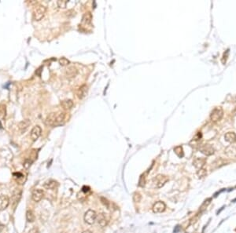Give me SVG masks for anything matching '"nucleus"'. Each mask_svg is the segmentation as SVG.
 Masks as SVG:
<instances>
[{
  "instance_id": "f257e3e1",
  "label": "nucleus",
  "mask_w": 236,
  "mask_h": 233,
  "mask_svg": "<svg viewBox=\"0 0 236 233\" xmlns=\"http://www.w3.org/2000/svg\"><path fill=\"white\" fill-rule=\"evenodd\" d=\"M223 116V111L221 107H216L212 111L210 114L211 121L213 123H217L220 121Z\"/></svg>"
},
{
  "instance_id": "f03ea898",
  "label": "nucleus",
  "mask_w": 236,
  "mask_h": 233,
  "mask_svg": "<svg viewBox=\"0 0 236 233\" xmlns=\"http://www.w3.org/2000/svg\"><path fill=\"white\" fill-rule=\"evenodd\" d=\"M47 9L43 5H38L35 8L34 11H33V18L35 20H42L43 17H44L46 13Z\"/></svg>"
},
{
  "instance_id": "7ed1b4c3",
  "label": "nucleus",
  "mask_w": 236,
  "mask_h": 233,
  "mask_svg": "<svg viewBox=\"0 0 236 233\" xmlns=\"http://www.w3.org/2000/svg\"><path fill=\"white\" fill-rule=\"evenodd\" d=\"M157 188H161L169 181V177L163 174H158L153 180Z\"/></svg>"
},
{
  "instance_id": "20e7f679",
  "label": "nucleus",
  "mask_w": 236,
  "mask_h": 233,
  "mask_svg": "<svg viewBox=\"0 0 236 233\" xmlns=\"http://www.w3.org/2000/svg\"><path fill=\"white\" fill-rule=\"evenodd\" d=\"M84 221L88 224H93L97 220V213L93 210H88L84 214Z\"/></svg>"
},
{
  "instance_id": "39448f33",
  "label": "nucleus",
  "mask_w": 236,
  "mask_h": 233,
  "mask_svg": "<svg viewBox=\"0 0 236 233\" xmlns=\"http://www.w3.org/2000/svg\"><path fill=\"white\" fill-rule=\"evenodd\" d=\"M199 150L202 154L207 155V156L213 155L215 152L213 147L211 145H209V144H205V145H202V146L199 148Z\"/></svg>"
},
{
  "instance_id": "423d86ee",
  "label": "nucleus",
  "mask_w": 236,
  "mask_h": 233,
  "mask_svg": "<svg viewBox=\"0 0 236 233\" xmlns=\"http://www.w3.org/2000/svg\"><path fill=\"white\" fill-rule=\"evenodd\" d=\"M165 209H166V205L162 201H158V202H155L152 208L153 212L154 213H162V212L165 211Z\"/></svg>"
},
{
  "instance_id": "0eeeda50",
  "label": "nucleus",
  "mask_w": 236,
  "mask_h": 233,
  "mask_svg": "<svg viewBox=\"0 0 236 233\" xmlns=\"http://www.w3.org/2000/svg\"><path fill=\"white\" fill-rule=\"evenodd\" d=\"M224 153L227 157L234 159L236 158V144H231V145L227 146L225 148Z\"/></svg>"
},
{
  "instance_id": "6e6552de",
  "label": "nucleus",
  "mask_w": 236,
  "mask_h": 233,
  "mask_svg": "<svg viewBox=\"0 0 236 233\" xmlns=\"http://www.w3.org/2000/svg\"><path fill=\"white\" fill-rule=\"evenodd\" d=\"M41 133H42V129L40 126H35L31 130V138L32 139V141H36L38 139L40 136L41 135Z\"/></svg>"
},
{
  "instance_id": "1a4fd4ad",
  "label": "nucleus",
  "mask_w": 236,
  "mask_h": 233,
  "mask_svg": "<svg viewBox=\"0 0 236 233\" xmlns=\"http://www.w3.org/2000/svg\"><path fill=\"white\" fill-rule=\"evenodd\" d=\"M77 74H78V70L74 66H70V67L68 68L66 70V72H65L66 78H68L69 80L76 77Z\"/></svg>"
},
{
  "instance_id": "9d476101",
  "label": "nucleus",
  "mask_w": 236,
  "mask_h": 233,
  "mask_svg": "<svg viewBox=\"0 0 236 233\" xmlns=\"http://www.w3.org/2000/svg\"><path fill=\"white\" fill-rule=\"evenodd\" d=\"M87 92H88V87L87 85H82L76 91V95L79 99H83L86 97Z\"/></svg>"
},
{
  "instance_id": "9b49d317",
  "label": "nucleus",
  "mask_w": 236,
  "mask_h": 233,
  "mask_svg": "<svg viewBox=\"0 0 236 233\" xmlns=\"http://www.w3.org/2000/svg\"><path fill=\"white\" fill-rule=\"evenodd\" d=\"M44 192L42 189H36L32 194V199L35 202H40L44 197Z\"/></svg>"
},
{
  "instance_id": "f8f14e48",
  "label": "nucleus",
  "mask_w": 236,
  "mask_h": 233,
  "mask_svg": "<svg viewBox=\"0 0 236 233\" xmlns=\"http://www.w3.org/2000/svg\"><path fill=\"white\" fill-rule=\"evenodd\" d=\"M10 204V199L7 195H0V210H4Z\"/></svg>"
},
{
  "instance_id": "ddd939ff",
  "label": "nucleus",
  "mask_w": 236,
  "mask_h": 233,
  "mask_svg": "<svg viewBox=\"0 0 236 233\" xmlns=\"http://www.w3.org/2000/svg\"><path fill=\"white\" fill-rule=\"evenodd\" d=\"M56 116L57 113H51L47 116V119L45 120V123L47 126H51V127H55V123H56Z\"/></svg>"
},
{
  "instance_id": "4468645a",
  "label": "nucleus",
  "mask_w": 236,
  "mask_h": 233,
  "mask_svg": "<svg viewBox=\"0 0 236 233\" xmlns=\"http://www.w3.org/2000/svg\"><path fill=\"white\" fill-rule=\"evenodd\" d=\"M21 197V191L17 189L15 190L13 193V195H12V198H11V202H12V204H13V206H16L17 204H18Z\"/></svg>"
},
{
  "instance_id": "2eb2a0df",
  "label": "nucleus",
  "mask_w": 236,
  "mask_h": 233,
  "mask_svg": "<svg viewBox=\"0 0 236 233\" xmlns=\"http://www.w3.org/2000/svg\"><path fill=\"white\" fill-rule=\"evenodd\" d=\"M91 21H92V14L90 12L85 13L82 17L81 24L84 26H88L91 24Z\"/></svg>"
},
{
  "instance_id": "dca6fc26",
  "label": "nucleus",
  "mask_w": 236,
  "mask_h": 233,
  "mask_svg": "<svg viewBox=\"0 0 236 233\" xmlns=\"http://www.w3.org/2000/svg\"><path fill=\"white\" fill-rule=\"evenodd\" d=\"M205 163H206V159H203V158H197L194 160L193 162V164L195 166V168H197L198 170L203 168V166H205Z\"/></svg>"
},
{
  "instance_id": "f3484780",
  "label": "nucleus",
  "mask_w": 236,
  "mask_h": 233,
  "mask_svg": "<svg viewBox=\"0 0 236 233\" xmlns=\"http://www.w3.org/2000/svg\"><path fill=\"white\" fill-rule=\"evenodd\" d=\"M30 124H31V122H30L29 119H25V120H23V121L21 122L18 125V128L21 132H25V131L29 128Z\"/></svg>"
},
{
  "instance_id": "a211bd4d",
  "label": "nucleus",
  "mask_w": 236,
  "mask_h": 233,
  "mask_svg": "<svg viewBox=\"0 0 236 233\" xmlns=\"http://www.w3.org/2000/svg\"><path fill=\"white\" fill-rule=\"evenodd\" d=\"M224 139L227 142L234 144L236 141V134L234 132H227L224 135Z\"/></svg>"
},
{
  "instance_id": "6ab92c4d",
  "label": "nucleus",
  "mask_w": 236,
  "mask_h": 233,
  "mask_svg": "<svg viewBox=\"0 0 236 233\" xmlns=\"http://www.w3.org/2000/svg\"><path fill=\"white\" fill-rule=\"evenodd\" d=\"M97 219H98V222L101 227H105L107 224V220L105 217L104 213H100L98 216H97Z\"/></svg>"
},
{
  "instance_id": "aec40b11",
  "label": "nucleus",
  "mask_w": 236,
  "mask_h": 233,
  "mask_svg": "<svg viewBox=\"0 0 236 233\" xmlns=\"http://www.w3.org/2000/svg\"><path fill=\"white\" fill-rule=\"evenodd\" d=\"M61 105H62V108H63L64 109H66V110H69V109H71L73 107V101H72V100H69V99L65 100V101H62Z\"/></svg>"
},
{
  "instance_id": "412c9836",
  "label": "nucleus",
  "mask_w": 236,
  "mask_h": 233,
  "mask_svg": "<svg viewBox=\"0 0 236 233\" xmlns=\"http://www.w3.org/2000/svg\"><path fill=\"white\" fill-rule=\"evenodd\" d=\"M58 184L57 181L51 180V181H47V183H45V184H44V188H46L47 189H55V188L58 187Z\"/></svg>"
},
{
  "instance_id": "4be33fe9",
  "label": "nucleus",
  "mask_w": 236,
  "mask_h": 233,
  "mask_svg": "<svg viewBox=\"0 0 236 233\" xmlns=\"http://www.w3.org/2000/svg\"><path fill=\"white\" fill-rule=\"evenodd\" d=\"M26 219L29 222H33L35 220V214L32 210H28L26 213Z\"/></svg>"
},
{
  "instance_id": "5701e85b",
  "label": "nucleus",
  "mask_w": 236,
  "mask_h": 233,
  "mask_svg": "<svg viewBox=\"0 0 236 233\" xmlns=\"http://www.w3.org/2000/svg\"><path fill=\"white\" fill-rule=\"evenodd\" d=\"M174 152L176 155H178L180 158L184 157V150H183V148L181 146H177L174 148Z\"/></svg>"
},
{
  "instance_id": "b1692460",
  "label": "nucleus",
  "mask_w": 236,
  "mask_h": 233,
  "mask_svg": "<svg viewBox=\"0 0 236 233\" xmlns=\"http://www.w3.org/2000/svg\"><path fill=\"white\" fill-rule=\"evenodd\" d=\"M206 174H207V170L204 168L200 169V170H198V172H197V175H198V177H199V178H202V177H205Z\"/></svg>"
},
{
  "instance_id": "393cba45",
  "label": "nucleus",
  "mask_w": 236,
  "mask_h": 233,
  "mask_svg": "<svg viewBox=\"0 0 236 233\" xmlns=\"http://www.w3.org/2000/svg\"><path fill=\"white\" fill-rule=\"evenodd\" d=\"M68 3L67 0H58L57 2V5L59 8H66Z\"/></svg>"
},
{
  "instance_id": "a878e982",
  "label": "nucleus",
  "mask_w": 236,
  "mask_h": 233,
  "mask_svg": "<svg viewBox=\"0 0 236 233\" xmlns=\"http://www.w3.org/2000/svg\"><path fill=\"white\" fill-rule=\"evenodd\" d=\"M69 63H70L69 61L66 57H62L59 59V64H60L62 66H66V65H69Z\"/></svg>"
},
{
  "instance_id": "bb28decb",
  "label": "nucleus",
  "mask_w": 236,
  "mask_h": 233,
  "mask_svg": "<svg viewBox=\"0 0 236 233\" xmlns=\"http://www.w3.org/2000/svg\"><path fill=\"white\" fill-rule=\"evenodd\" d=\"M6 113V107L4 105H0V119L4 117Z\"/></svg>"
},
{
  "instance_id": "cd10ccee",
  "label": "nucleus",
  "mask_w": 236,
  "mask_h": 233,
  "mask_svg": "<svg viewBox=\"0 0 236 233\" xmlns=\"http://www.w3.org/2000/svg\"><path fill=\"white\" fill-rule=\"evenodd\" d=\"M141 198L142 197H141V195H140L139 193H135L134 195H133V200L136 202H140V200H141Z\"/></svg>"
},
{
  "instance_id": "c85d7f7f",
  "label": "nucleus",
  "mask_w": 236,
  "mask_h": 233,
  "mask_svg": "<svg viewBox=\"0 0 236 233\" xmlns=\"http://www.w3.org/2000/svg\"><path fill=\"white\" fill-rule=\"evenodd\" d=\"M100 200H101V202H102V204L105 205V206H107V207H109V202L107 200V199H105V198H104V197H100Z\"/></svg>"
},
{
  "instance_id": "c756f323",
  "label": "nucleus",
  "mask_w": 236,
  "mask_h": 233,
  "mask_svg": "<svg viewBox=\"0 0 236 233\" xmlns=\"http://www.w3.org/2000/svg\"><path fill=\"white\" fill-rule=\"evenodd\" d=\"M228 53H229V51L227 50L225 53H224V54H223V58H222V63H223V65H224V64L226 63V61H227V56H228Z\"/></svg>"
},
{
  "instance_id": "7c9ffc66",
  "label": "nucleus",
  "mask_w": 236,
  "mask_h": 233,
  "mask_svg": "<svg viewBox=\"0 0 236 233\" xmlns=\"http://www.w3.org/2000/svg\"><path fill=\"white\" fill-rule=\"evenodd\" d=\"M30 166H31V162H30V161H29V160H26L25 163H24V166H25V167L26 169L29 168V167Z\"/></svg>"
},
{
  "instance_id": "2f4dec72",
  "label": "nucleus",
  "mask_w": 236,
  "mask_h": 233,
  "mask_svg": "<svg viewBox=\"0 0 236 233\" xmlns=\"http://www.w3.org/2000/svg\"><path fill=\"white\" fill-rule=\"evenodd\" d=\"M82 192H84V193H87V192H90V188L89 187L84 186L83 187V188H82Z\"/></svg>"
},
{
  "instance_id": "473e14b6",
  "label": "nucleus",
  "mask_w": 236,
  "mask_h": 233,
  "mask_svg": "<svg viewBox=\"0 0 236 233\" xmlns=\"http://www.w3.org/2000/svg\"><path fill=\"white\" fill-rule=\"evenodd\" d=\"M3 228H4V225H3V224H0V232H1V231H2V230H3Z\"/></svg>"
},
{
  "instance_id": "72a5a7b5",
  "label": "nucleus",
  "mask_w": 236,
  "mask_h": 233,
  "mask_svg": "<svg viewBox=\"0 0 236 233\" xmlns=\"http://www.w3.org/2000/svg\"><path fill=\"white\" fill-rule=\"evenodd\" d=\"M179 228H180V226H176V229L174 230V232L175 233L177 232V231H178V230H179Z\"/></svg>"
},
{
  "instance_id": "f704fd0d",
  "label": "nucleus",
  "mask_w": 236,
  "mask_h": 233,
  "mask_svg": "<svg viewBox=\"0 0 236 233\" xmlns=\"http://www.w3.org/2000/svg\"><path fill=\"white\" fill-rule=\"evenodd\" d=\"M233 114H234V116H236V107H235V108H234V111H233Z\"/></svg>"
},
{
  "instance_id": "c9c22d12",
  "label": "nucleus",
  "mask_w": 236,
  "mask_h": 233,
  "mask_svg": "<svg viewBox=\"0 0 236 233\" xmlns=\"http://www.w3.org/2000/svg\"><path fill=\"white\" fill-rule=\"evenodd\" d=\"M82 233H91V231H89V230H87V231H84V232H82Z\"/></svg>"
}]
</instances>
